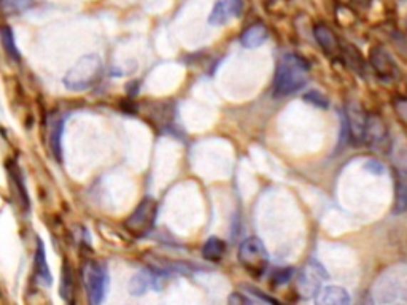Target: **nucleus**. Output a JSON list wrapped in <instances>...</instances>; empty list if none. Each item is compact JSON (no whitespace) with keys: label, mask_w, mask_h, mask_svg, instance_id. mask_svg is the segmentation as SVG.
Masks as SVG:
<instances>
[{"label":"nucleus","mask_w":407,"mask_h":305,"mask_svg":"<svg viewBox=\"0 0 407 305\" xmlns=\"http://www.w3.org/2000/svg\"><path fill=\"white\" fill-rule=\"evenodd\" d=\"M314 36H315V40L319 41V45L321 46V50L326 51L328 54L337 53V50H339V41H337L336 33L331 31L328 26H323V24L315 26Z\"/></svg>","instance_id":"nucleus-16"},{"label":"nucleus","mask_w":407,"mask_h":305,"mask_svg":"<svg viewBox=\"0 0 407 305\" xmlns=\"http://www.w3.org/2000/svg\"><path fill=\"white\" fill-rule=\"evenodd\" d=\"M368 116L364 115V110L361 105L355 100H350L347 103V126L349 133L354 137V140H363L364 138V129H366Z\"/></svg>","instance_id":"nucleus-11"},{"label":"nucleus","mask_w":407,"mask_h":305,"mask_svg":"<svg viewBox=\"0 0 407 305\" xmlns=\"http://www.w3.org/2000/svg\"><path fill=\"white\" fill-rule=\"evenodd\" d=\"M0 40H2L5 53L9 54V56L13 61H19L21 54H19V50H18V46H16L15 36H13V31L10 29L9 26H4L2 29H0Z\"/></svg>","instance_id":"nucleus-20"},{"label":"nucleus","mask_w":407,"mask_h":305,"mask_svg":"<svg viewBox=\"0 0 407 305\" xmlns=\"http://www.w3.org/2000/svg\"><path fill=\"white\" fill-rule=\"evenodd\" d=\"M239 261L248 274L261 276L269 267V253L259 239L248 237L239 247Z\"/></svg>","instance_id":"nucleus-4"},{"label":"nucleus","mask_w":407,"mask_h":305,"mask_svg":"<svg viewBox=\"0 0 407 305\" xmlns=\"http://www.w3.org/2000/svg\"><path fill=\"white\" fill-rule=\"evenodd\" d=\"M306 99H310V102H314V103H316V105H320V107H328L326 99H323V97L320 94H316V93H310L309 95H306Z\"/></svg>","instance_id":"nucleus-26"},{"label":"nucleus","mask_w":407,"mask_h":305,"mask_svg":"<svg viewBox=\"0 0 407 305\" xmlns=\"http://www.w3.org/2000/svg\"><path fill=\"white\" fill-rule=\"evenodd\" d=\"M83 283H85L88 299L93 305H99L105 301L108 291V272L105 266L98 261H88L83 267Z\"/></svg>","instance_id":"nucleus-5"},{"label":"nucleus","mask_w":407,"mask_h":305,"mask_svg":"<svg viewBox=\"0 0 407 305\" xmlns=\"http://www.w3.org/2000/svg\"><path fill=\"white\" fill-rule=\"evenodd\" d=\"M366 169L371 170L372 173H383L385 172L383 165L378 161H376V159H371V161L366 162Z\"/></svg>","instance_id":"nucleus-25"},{"label":"nucleus","mask_w":407,"mask_h":305,"mask_svg":"<svg viewBox=\"0 0 407 305\" xmlns=\"http://www.w3.org/2000/svg\"><path fill=\"white\" fill-rule=\"evenodd\" d=\"M158 204L153 197H145L126 219V229L134 237H143L155 226Z\"/></svg>","instance_id":"nucleus-6"},{"label":"nucleus","mask_w":407,"mask_h":305,"mask_svg":"<svg viewBox=\"0 0 407 305\" xmlns=\"http://www.w3.org/2000/svg\"><path fill=\"white\" fill-rule=\"evenodd\" d=\"M371 66L374 68V72L378 75V78L383 81H395L399 76V68L396 66L395 59L390 56L388 51H385L383 48H374L371 51Z\"/></svg>","instance_id":"nucleus-8"},{"label":"nucleus","mask_w":407,"mask_h":305,"mask_svg":"<svg viewBox=\"0 0 407 305\" xmlns=\"http://www.w3.org/2000/svg\"><path fill=\"white\" fill-rule=\"evenodd\" d=\"M11 180L13 183H15L18 194L21 197V202L26 207V209H29V197H27V192H26V186H24V180L23 175H21V172L18 170V167H15V164H13V169H11Z\"/></svg>","instance_id":"nucleus-21"},{"label":"nucleus","mask_w":407,"mask_h":305,"mask_svg":"<svg viewBox=\"0 0 407 305\" xmlns=\"http://www.w3.org/2000/svg\"><path fill=\"white\" fill-rule=\"evenodd\" d=\"M244 11V0H217L210 11L209 24L225 26L232 18H239Z\"/></svg>","instance_id":"nucleus-9"},{"label":"nucleus","mask_w":407,"mask_h":305,"mask_svg":"<svg viewBox=\"0 0 407 305\" xmlns=\"http://www.w3.org/2000/svg\"><path fill=\"white\" fill-rule=\"evenodd\" d=\"M161 288V274L151 270H140L129 281V291L133 296H143L150 289Z\"/></svg>","instance_id":"nucleus-12"},{"label":"nucleus","mask_w":407,"mask_h":305,"mask_svg":"<svg viewBox=\"0 0 407 305\" xmlns=\"http://www.w3.org/2000/svg\"><path fill=\"white\" fill-rule=\"evenodd\" d=\"M329 279V274L316 259H310L307 264L301 269L298 276V291L302 297L315 296L319 289L323 286V283Z\"/></svg>","instance_id":"nucleus-7"},{"label":"nucleus","mask_w":407,"mask_h":305,"mask_svg":"<svg viewBox=\"0 0 407 305\" xmlns=\"http://www.w3.org/2000/svg\"><path fill=\"white\" fill-rule=\"evenodd\" d=\"M75 276L72 272V267L66 261L64 266H62V279H61V297L67 304L73 302V294H75Z\"/></svg>","instance_id":"nucleus-18"},{"label":"nucleus","mask_w":407,"mask_h":305,"mask_svg":"<svg viewBox=\"0 0 407 305\" xmlns=\"http://www.w3.org/2000/svg\"><path fill=\"white\" fill-rule=\"evenodd\" d=\"M310 66L298 54H285L280 59L274 78V93L277 95H289L304 88L309 81Z\"/></svg>","instance_id":"nucleus-1"},{"label":"nucleus","mask_w":407,"mask_h":305,"mask_svg":"<svg viewBox=\"0 0 407 305\" xmlns=\"http://www.w3.org/2000/svg\"><path fill=\"white\" fill-rule=\"evenodd\" d=\"M244 288L247 289V293H250L252 296L257 297V301L267 302V304H277V301L272 299V297H267L266 294H261L257 288H253V286H244Z\"/></svg>","instance_id":"nucleus-24"},{"label":"nucleus","mask_w":407,"mask_h":305,"mask_svg":"<svg viewBox=\"0 0 407 305\" xmlns=\"http://www.w3.org/2000/svg\"><path fill=\"white\" fill-rule=\"evenodd\" d=\"M34 266H36V275L40 285L43 286H51L53 283V275L50 272V267H48L46 262V253H45V245L41 239L37 237V248H36V259H34Z\"/></svg>","instance_id":"nucleus-14"},{"label":"nucleus","mask_w":407,"mask_h":305,"mask_svg":"<svg viewBox=\"0 0 407 305\" xmlns=\"http://www.w3.org/2000/svg\"><path fill=\"white\" fill-rule=\"evenodd\" d=\"M31 0H2V9L6 15H13V13H21L27 9H31Z\"/></svg>","instance_id":"nucleus-22"},{"label":"nucleus","mask_w":407,"mask_h":305,"mask_svg":"<svg viewBox=\"0 0 407 305\" xmlns=\"http://www.w3.org/2000/svg\"><path fill=\"white\" fill-rule=\"evenodd\" d=\"M269 37V32L263 24H254L252 27H248V29L242 33V37H240V43H242L245 48H258L264 43Z\"/></svg>","instance_id":"nucleus-17"},{"label":"nucleus","mask_w":407,"mask_h":305,"mask_svg":"<svg viewBox=\"0 0 407 305\" xmlns=\"http://www.w3.org/2000/svg\"><path fill=\"white\" fill-rule=\"evenodd\" d=\"M377 304L407 302V266H395L378 276L372 288Z\"/></svg>","instance_id":"nucleus-2"},{"label":"nucleus","mask_w":407,"mask_h":305,"mask_svg":"<svg viewBox=\"0 0 407 305\" xmlns=\"http://www.w3.org/2000/svg\"><path fill=\"white\" fill-rule=\"evenodd\" d=\"M293 274V269H279V270H275V274L272 275V280L275 285H284V283H287L289 280V276H292Z\"/></svg>","instance_id":"nucleus-23"},{"label":"nucleus","mask_w":407,"mask_h":305,"mask_svg":"<svg viewBox=\"0 0 407 305\" xmlns=\"http://www.w3.org/2000/svg\"><path fill=\"white\" fill-rule=\"evenodd\" d=\"M103 72V62L98 54H88L75 62L64 76V85L71 91H86L99 81Z\"/></svg>","instance_id":"nucleus-3"},{"label":"nucleus","mask_w":407,"mask_h":305,"mask_svg":"<svg viewBox=\"0 0 407 305\" xmlns=\"http://www.w3.org/2000/svg\"><path fill=\"white\" fill-rule=\"evenodd\" d=\"M315 302L319 305H349L351 297L342 286H321L315 294Z\"/></svg>","instance_id":"nucleus-13"},{"label":"nucleus","mask_w":407,"mask_h":305,"mask_svg":"<svg viewBox=\"0 0 407 305\" xmlns=\"http://www.w3.org/2000/svg\"><path fill=\"white\" fill-rule=\"evenodd\" d=\"M225 252H226V244L218 237L207 239L202 247V256L207 261H212V262H217L222 259Z\"/></svg>","instance_id":"nucleus-19"},{"label":"nucleus","mask_w":407,"mask_h":305,"mask_svg":"<svg viewBox=\"0 0 407 305\" xmlns=\"http://www.w3.org/2000/svg\"><path fill=\"white\" fill-rule=\"evenodd\" d=\"M62 133H64V118L59 115L53 116L50 129H48V138H50V150L58 161H61L62 156Z\"/></svg>","instance_id":"nucleus-15"},{"label":"nucleus","mask_w":407,"mask_h":305,"mask_svg":"<svg viewBox=\"0 0 407 305\" xmlns=\"http://www.w3.org/2000/svg\"><path fill=\"white\" fill-rule=\"evenodd\" d=\"M372 148L377 151H383L388 145V130L382 118L368 116L366 129H364V138Z\"/></svg>","instance_id":"nucleus-10"},{"label":"nucleus","mask_w":407,"mask_h":305,"mask_svg":"<svg viewBox=\"0 0 407 305\" xmlns=\"http://www.w3.org/2000/svg\"><path fill=\"white\" fill-rule=\"evenodd\" d=\"M401 103H398V112L399 116H403L404 120L407 121V100H399Z\"/></svg>","instance_id":"nucleus-27"}]
</instances>
